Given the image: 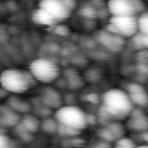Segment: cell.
<instances>
[{"label":"cell","mask_w":148,"mask_h":148,"mask_svg":"<svg viewBox=\"0 0 148 148\" xmlns=\"http://www.w3.org/2000/svg\"><path fill=\"white\" fill-rule=\"evenodd\" d=\"M134 107L125 90L111 88L102 95L100 116L105 121L125 119Z\"/></svg>","instance_id":"obj_1"},{"label":"cell","mask_w":148,"mask_h":148,"mask_svg":"<svg viewBox=\"0 0 148 148\" xmlns=\"http://www.w3.org/2000/svg\"><path fill=\"white\" fill-rule=\"evenodd\" d=\"M35 83L28 70L11 67L0 72V86L12 94L25 93L34 86Z\"/></svg>","instance_id":"obj_2"},{"label":"cell","mask_w":148,"mask_h":148,"mask_svg":"<svg viewBox=\"0 0 148 148\" xmlns=\"http://www.w3.org/2000/svg\"><path fill=\"white\" fill-rule=\"evenodd\" d=\"M54 119L58 124L80 132L90 124L88 114L81 107L73 105L61 106L56 109Z\"/></svg>","instance_id":"obj_3"},{"label":"cell","mask_w":148,"mask_h":148,"mask_svg":"<svg viewBox=\"0 0 148 148\" xmlns=\"http://www.w3.org/2000/svg\"><path fill=\"white\" fill-rule=\"evenodd\" d=\"M28 71L36 82L45 85L57 81L61 75L59 65L47 58H37L33 59L28 67Z\"/></svg>","instance_id":"obj_4"},{"label":"cell","mask_w":148,"mask_h":148,"mask_svg":"<svg viewBox=\"0 0 148 148\" xmlns=\"http://www.w3.org/2000/svg\"><path fill=\"white\" fill-rule=\"evenodd\" d=\"M108 26L112 33L122 38H132L138 34V17H111L108 21Z\"/></svg>","instance_id":"obj_5"},{"label":"cell","mask_w":148,"mask_h":148,"mask_svg":"<svg viewBox=\"0 0 148 148\" xmlns=\"http://www.w3.org/2000/svg\"><path fill=\"white\" fill-rule=\"evenodd\" d=\"M38 7L49 13L57 22L66 20L71 12L67 0H40Z\"/></svg>","instance_id":"obj_6"},{"label":"cell","mask_w":148,"mask_h":148,"mask_svg":"<svg viewBox=\"0 0 148 148\" xmlns=\"http://www.w3.org/2000/svg\"><path fill=\"white\" fill-rule=\"evenodd\" d=\"M138 10L135 0H108L107 11L111 17L136 16Z\"/></svg>","instance_id":"obj_7"},{"label":"cell","mask_w":148,"mask_h":148,"mask_svg":"<svg viewBox=\"0 0 148 148\" xmlns=\"http://www.w3.org/2000/svg\"><path fill=\"white\" fill-rule=\"evenodd\" d=\"M125 127L135 132H148V114L141 108H135L125 119Z\"/></svg>","instance_id":"obj_8"},{"label":"cell","mask_w":148,"mask_h":148,"mask_svg":"<svg viewBox=\"0 0 148 148\" xmlns=\"http://www.w3.org/2000/svg\"><path fill=\"white\" fill-rule=\"evenodd\" d=\"M125 92L134 106L141 109L148 107V91L144 86L139 83H130L126 86Z\"/></svg>","instance_id":"obj_9"},{"label":"cell","mask_w":148,"mask_h":148,"mask_svg":"<svg viewBox=\"0 0 148 148\" xmlns=\"http://www.w3.org/2000/svg\"><path fill=\"white\" fill-rule=\"evenodd\" d=\"M32 20L36 25L41 26H53L58 23L49 13L39 7H38V9L32 12Z\"/></svg>","instance_id":"obj_10"},{"label":"cell","mask_w":148,"mask_h":148,"mask_svg":"<svg viewBox=\"0 0 148 148\" xmlns=\"http://www.w3.org/2000/svg\"><path fill=\"white\" fill-rule=\"evenodd\" d=\"M42 101L44 105L49 108L58 109L61 106V105H59L60 99L58 94L52 90H46L44 92V93L42 94Z\"/></svg>","instance_id":"obj_11"},{"label":"cell","mask_w":148,"mask_h":148,"mask_svg":"<svg viewBox=\"0 0 148 148\" xmlns=\"http://www.w3.org/2000/svg\"><path fill=\"white\" fill-rule=\"evenodd\" d=\"M20 125L26 132L32 133L38 130V128L40 127V122L35 116L26 114L22 118L20 121Z\"/></svg>","instance_id":"obj_12"},{"label":"cell","mask_w":148,"mask_h":148,"mask_svg":"<svg viewBox=\"0 0 148 148\" xmlns=\"http://www.w3.org/2000/svg\"><path fill=\"white\" fill-rule=\"evenodd\" d=\"M19 121V117L13 112H8L0 116V125L4 126H13Z\"/></svg>","instance_id":"obj_13"},{"label":"cell","mask_w":148,"mask_h":148,"mask_svg":"<svg viewBox=\"0 0 148 148\" xmlns=\"http://www.w3.org/2000/svg\"><path fill=\"white\" fill-rule=\"evenodd\" d=\"M138 33L148 36V12H143L138 17Z\"/></svg>","instance_id":"obj_14"},{"label":"cell","mask_w":148,"mask_h":148,"mask_svg":"<svg viewBox=\"0 0 148 148\" xmlns=\"http://www.w3.org/2000/svg\"><path fill=\"white\" fill-rule=\"evenodd\" d=\"M41 128L48 133H51L54 132H57L58 130V122L56 121V119H54V120L52 119H45V121H43L40 124Z\"/></svg>","instance_id":"obj_15"},{"label":"cell","mask_w":148,"mask_h":148,"mask_svg":"<svg viewBox=\"0 0 148 148\" xmlns=\"http://www.w3.org/2000/svg\"><path fill=\"white\" fill-rule=\"evenodd\" d=\"M0 148H16L15 142L1 131H0Z\"/></svg>","instance_id":"obj_16"},{"label":"cell","mask_w":148,"mask_h":148,"mask_svg":"<svg viewBox=\"0 0 148 148\" xmlns=\"http://www.w3.org/2000/svg\"><path fill=\"white\" fill-rule=\"evenodd\" d=\"M11 105L14 108V110L17 112H26L29 108L28 105L25 102L21 101V100H18V99L12 100Z\"/></svg>","instance_id":"obj_17"},{"label":"cell","mask_w":148,"mask_h":148,"mask_svg":"<svg viewBox=\"0 0 148 148\" xmlns=\"http://www.w3.org/2000/svg\"><path fill=\"white\" fill-rule=\"evenodd\" d=\"M135 147H133V146H125V145H115L113 148H135Z\"/></svg>","instance_id":"obj_18"},{"label":"cell","mask_w":148,"mask_h":148,"mask_svg":"<svg viewBox=\"0 0 148 148\" xmlns=\"http://www.w3.org/2000/svg\"><path fill=\"white\" fill-rule=\"evenodd\" d=\"M135 148H148V145H146V144H145V145H136V147Z\"/></svg>","instance_id":"obj_19"}]
</instances>
